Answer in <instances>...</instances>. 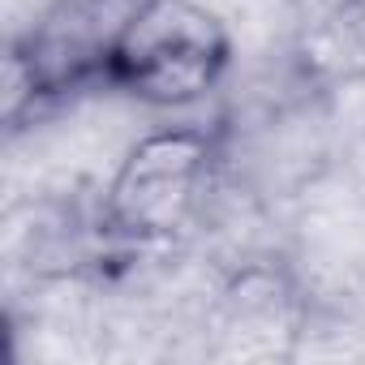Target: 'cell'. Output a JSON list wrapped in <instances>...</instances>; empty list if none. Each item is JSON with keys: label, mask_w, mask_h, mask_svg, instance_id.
Masks as SVG:
<instances>
[{"label": "cell", "mask_w": 365, "mask_h": 365, "mask_svg": "<svg viewBox=\"0 0 365 365\" xmlns=\"http://www.w3.org/2000/svg\"><path fill=\"white\" fill-rule=\"evenodd\" d=\"M228 159L224 120H180L142 133L116 163L95 202V228L108 262L185 241L220 190Z\"/></svg>", "instance_id": "6da1fadb"}, {"label": "cell", "mask_w": 365, "mask_h": 365, "mask_svg": "<svg viewBox=\"0 0 365 365\" xmlns=\"http://www.w3.org/2000/svg\"><path fill=\"white\" fill-rule=\"evenodd\" d=\"M232 69V35L198 0H138L103 39V95L142 108H194Z\"/></svg>", "instance_id": "7a4b0ae2"}, {"label": "cell", "mask_w": 365, "mask_h": 365, "mask_svg": "<svg viewBox=\"0 0 365 365\" xmlns=\"http://www.w3.org/2000/svg\"><path fill=\"white\" fill-rule=\"evenodd\" d=\"M91 22L95 14H69L52 5L43 22L9 39L5 91H0V125L9 138L73 108L82 95L103 91L108 31H95Z\"/></svg>", "instance_id": "3957f363"}, {"label": "cell", "mask_w": 365, "mask_h": 365, "mask_svg": "<svg viewBox=\"0 0 365 365\" xmlns=\"http://www.w3.org/2000/svg\"><path fill=\"white\" fill-rule=\"evenodd\" d=\"M292 69L318 91L365 78V0H288Z\"/></svg>", "instance_id": "277c9868"}, {"label": "cell", "mask_w": 365, "mask_h": 365, "mask_svg": "<svg viewBox=\"0 0 365 365\" xmlns=\"http://www.w3.org/2000/svg\"><path fill=\"white\" fill-rule=\"evenodd\" d=\"M56 9H69V14H99L108 5H116V0H52Z\"/></svg>", "instance_id": "5b68a950"}]
</instances>
